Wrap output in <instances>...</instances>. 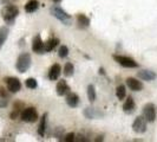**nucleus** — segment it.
Listing matches in <instances>:
<instances>
[{"label":"nucleus","instance_id":"f257e3e1","mask_svg":"<svg viewBox=\"0 0 157 142\" xmlns=\"http://www.w3.org/2000/svg\"><path fill=\"white\" fill-rule=\"evenodd\" d=\"M0 13H1L2 19L5 20V23L12 25L14 23L18 14H19V8H18V6L13 5V4H8V5H5L4 7L1 8Z\"/></svg>","mask_w":157,"mask_h":142},{"label":"nucleus","instance_id":"f03ea898","mask_svg":"<svg viewBox=\"0 0 157 142\" xmlns=\"http://www.w3.org/2000/svg\"><path fill=\"white\" fill-rule=\"evenodd\" d=\"M31 62H32V59H31V55H30V53H27V52L20 53L16 63L17 70L19 71L20 73L26 72V71L30 69V66H31Z\"/></svg>","mask_w":157,"mask_h":142},{"label":"nucleus","instance_id":"7ed1b4c3","mask_svg":"<svg viewBox=\"0 0 157 142\" xmlns=\"http://www.w3.org/2000/svg\"><path fill=\"white\" fill-rule=\"evenodd\" d=\"M51 14L55 18H57L58 20H60L63 24H65V25H70L71 20H72V17L59 6H52L51 7Z\"/></svg>","mask_w":157,"mask_h":142},{"label":"nucleus","instance_id":"20e7f679","mask_svg":"<svg viewBox=\"0 0 157 142\" xmlns=\"http://www.w3.org/2000/svg\"><path fill=\"white\" fill-rule=\"evenodd\" d=\"M20 120L26 123H33L38 120V111L33 107H29V108H24L21 114H20Z\"/></svg>","mask_w":157,"mask_h":142},{"label":"nucleus","instance_id":"39448f33","mask_svg":"<svg viewBox=\"0 0 157 142\" xmlns=\"http://www.w3.org/2000/svg\"><path fill=\"white\" fill-rule=\"evenodd\" d=\"M112 58H113L119 65H122V66H124V68H129V69L138 68V63H137L135 59H132L131 57L122 56V55H113Z\"/></svg>","mask_w":157,"mask_h":142},{"label":"nucleus","instance_id":"423d86ee","mask_svg":"<svg viewBox=\"0 0 157 142\" xmlns=\"http://www.w3.org/2000/svg\"><path fill=\"white\" fill-rule=\"evenodd\" d=\"M143 116L147 122H154L156 120V107L154 103H147L143 108Z\"/></svg>","mask_w":157,"mask_h":142},{"label":"nucleus","instance_id":"0eeeda50","mask_svg":"<svg viewBox=\"0 0 157 142\" xmlns=\"http://www.w3.org/2000/svg\"><path fill=\"white\" fill-rule=\"evenodd\" d=\"M5 83H6L7 90L12 94H16L18 91H20V89H21V83L17 77H6Z\"/></svg>","mask_w":157,"mask_h":142},{"label":"nucleus","instance_id":"6e6552de","mask_svg":"<svg viewBox=\"0 0 157 142\" xmlns=\"http://www.w3.org/2000/svg\"><path fill=\"white\" fill-rule=\"evenodd\" d=\"M132 130L137 134H143L147 130V120L144 116H138L135 118L134 123H132Z\"/></svg>","mask_w":157,"mask_h":142},{"label":"nucleus","instance_id":"1a4fd4ad","mask_svg":"<svg viewBox=\"0 0 157 142\" xmlns=\"http://www.w3.org/2000/svg\"><path fill=\"white\" fill-rule=\"evenodd\" d=\"M32 51H33L34 53H38V55L45 53V50H44V41L41 40L40 34H36V36L33 37V40H32Z\"/></svg>","mask_w":157,"mask_h":142},{"label":"nucleus","instance_id":"9d476101","mask_svg":"<svg viewBox=\"0 0 157 142\" xmlns=\"http://www.w3.org/2000/svg\"><path fill=\"white\" fill-rule=\"evenodd\" d=\"M126 85L129 87L130 90L132 91H141L143 90V83L141 81H138L137 78H134V77H129L126 78Z\"/></svg>","mask_w":157,"mask_h":142},{"label":"nucleus","instance_id":"9b49d317","mask_svg":"<svg viewBox=\"0 0 157 142\" xmlns=\"http://www.w3.org/2000/svg\"><path fill=\"white\" fill-rule=\"evenodd\" d=\"M137 77L142 81H147V82H150V81H154L156 78V73L151 70H141L137 72Z\"/></svg>","mask_w":157,"mask_h":142},{"label":"nucleus","instance_id":"f8f14e48","mask_svg":"<svg viewBox=\"0 0 157 142\" xmlns=\"http://www.w3.org/2000/svg\"><path fill=\"white\" fill-rule=\"evenodd\" d=\"M60 73H62V66L59 64H53L48 71V78L50 81H57L59 78Z\"/></svg>","mask_w":157,"mask_h":142},{"label":"nucleus","instance_id":"ddd939ff","mask_svg":"<svg viewBox=\"0 0 157 142\" xmlns=\"http://www.w3.org/2000/svg\"><path fill=\"white\" fill-rule=\"evenodd\" d=\"M56 90H57V95L58 96H64V95H66L67 93H70V87L67 85V83L64 79H62V81H59L57 83Z\"/></svg>","mask_w":157,"mask_h":142},{"label":"nucleus","instance_id":"4468645a","mask_svg":"<svg viewBox=\"0 0 157 142\" xmlns=\"http://www.w3.org/2000/svg\"><path fill=\"white\" fill-rule=\"evenodd\" d=\"M135 108H136V104H135V101L132 97H128L126 98V101L124 102V104H123V111L125 112V114H132L135 111Z\"/></svg>","mask_w":157,"mask_h":142},{"label":"nucleus","instance_id":"2eb2a0df","mask_svg":"<svg viewBox=\"0 0 157 142\" xmlns=\"http://www.w3.org/2000/svg\"><path fill=\"white\" fill-rule=\"evenodd\" d=\"M66 103L71 108H76L79 104V96L75 93H67L66 94Z\"/></svg>","mask_w":157,"mask_h":142},{"label":"nucleus","instance_id":"dca6fc26","mask_svg":"<svg viewBox=\"0 0 157 142\" xmlns=\"http://www.w3.org/2000/svg\"><path fill=\"white\" fill-rule=\"evenodd\" d=\"M38 7H39L38 0H29L26 2V5H25V11L27 13H33V12H36L38 10Z\"/></svg>","mask_w":157,"mask_h":142},{"label":"nucleus","instance_id":"f3484780","mask_svg":"<svg viewBox=\"0 0 157 142\" xmlns=\"http://www.w3.org/2000/svg\"><path fill=\"white\" fill-rule=\"evenodd\" d=\"M58 44H59V39L58 38H51V39H48L46 43H44V50H45V52L52 51Z\"/></svg>","mask_w":157,"mask_h":142},{"label":"nucleus","instance_id":"a211bd4d","mask_svg":"<svg viewBox=\"0 0 157 142\" xmlns=\"http://www.w3.org/2000/svg\"><path fill=\"white\" fill-rule=\"evenodd\" d=\"M46 122H47V114L45 112V114L43 115L41 120H40L39 127H38V134H39V136H41V137H44L45 132H46Z\"/></svg>","mask_w":157,"mask_h":142},{"label":"nucleus","instance_id":"6ab92c4d","mask_svg":"<svg viewBox=\"0 0 157 142\" xmlns=\"http://www.w3.org/2000/svg\"><path fill=\"white\" fill-rule=\"evenodd\" d=\"M84 115L86 116L87 118H97V117H101V116H103L102 112H99V111H97L96 109H94V108H86L85 110H84Z\"/></svg>","mask_w":157,"mask_h":142},{"label":"nucleus","instance_id":"aec40b11","mask_svg":"<svg viewBox=\"0 0 157 142\" xmlns=\"http://www.w3.org/2000/svg\"><path fill=\"white\" fill-rule=\"evenodd\" d=\"M77 23L82 29H85L90 26V19L85 14H78L77 16Z\"/></svg>","mask_w":157,"mask_h":142},{"label":"nucleus","instance_id":"412c9836","mask_svg":"<svg viewBox=\"0 0 157 142\" xmlns=\"http://www.w3.org/2000/svg\"><path fill=\"white\" fill-rule=\"evenodd\" d=\"M8 33H10V30L6 26H1L0 27V49L5 44V41H6L8 37Z\"/></svg>","mask_w":157,"mask_h":142},{"label":"nucleus","instance_id":"4be33fe9","mask_svg":"<svg viewBox=\"0 0 157 142\" xmlns=\"http://www.w3.org/2000/svg\"><path fill=\"white\" fill-rule=\"evenodd\" d=\"M116 96H117V98L119 101H122V100H124L126 96V90H125V87L124 85H118L116 88Z\"/></svg>","mask_w":157,"mask_h":142},{"label":"nucleus","instance_id":"5701e85b","mask_svg":"<svg viewBox=\"0 0 157 142\" xmlns=\"http://www.w3.org/2000/svg\"><path fill=\"white\" fill-rule=\"evenodd\" d=\"M87 98L90 102H94V100H96V89L92 84H90L87 87Z\"/></svg>","mask_w":157,"mask_h":142},{"label":"nucleus","instance_id":"b1692460","mask_svg":"<svg viewBox=\"0 0 157 142\" xmlns=\"http://www.w3.org/2000/svg\"><path fill=\"white\" fill-rule=\"evenodd\" d=\"M73 72H75V68H73L72 63L65 64V66H64V75H65L66 77H71V76L73 75Z\"/></svg>","mask_w":157,"mask_h":142},{"label":"nucleus","instance_id":"393cba45","mask_svg":"<svg viewBox=\"0 0 157 142\" xmlns=\"http://www.w3.org/2000/svg\"><path fill=\"white\" fill-rule=\"evenodd\" d=\"M25 85L29 88V89H36V88L38 87V83H37V81L34 78L30 77V78H27L25 81Z\"/></svg>","mask_w":157,"mask_h":142},{"label":"nucleus","instance_id":"a878e982","mask_svg":"<svg viewBox=\"0 0 157 142\" xmlns=\"http://www.w3.org/2000/svg\"><path fill=\"white\" fill-rule=\"evenodd\" d=\"M69 55V47L66 46V45H63V46L59 47V51H58V56L60 57V58H66Z\"/></svg>","mask_w":157,"mask_h":142},{"label":"nucleus","instance_id":"bb28decb","mask_svg":"<svg viewBox=\"0 0 157 142\" xmlns=\"http://www.w3.org/2000/svg\"><path fill=\"white\" fill-rule=\"evenodd\" d=\"M76 135H75V133H69V134H66V136L64 137V141L65 142H72V141H75L76 139Z\"/></svg>","mask_w":157,"mask_h":142},{"label":"nucleus","instance_id":"cd10ccee","mask_svg":"<svg viewBox=\"0 0 157 142\" xmlns=\"http://www.w3.org/2000/svg\"><path fill=\"white\" fill-rule=\"evenodd\" d=\"M20 114H21V111L13 109V111H12V112L10 114V117H11V120H16V118L20 117Z\"/></svg>","mask_w":157,"mask_h":142},{"label":"nucleus","instance_id":"c85d7f7f","mask_svg":"<svg viewBox=\"0 0 157 142\" xmlns=\"http://www.w3.org/2000/svg\"><path fill=\"white\" fill-rule=\"evenodd\" d=\"M25 108L24 107V103L23 102H19V101H17L14 103V105H13V109H16V110H19V111H23V109Z\"/></svg>","mask_w":157,"mask_h":142},{"label":"nucleus","instance_id":"c756f323","mask_svg":"<svg viewBox=\"0 0 157 142\" xmlns=\"http://www.w3.org/2000/svg\"><path fill=\"white\" fill-rule=\"evenodd\" d=\"M8 93L4 89V88H0V97H2V98H8Z\"/></svg>","mask_w":157,"mask_h":142},{"label":"nucleus","instance_id":"7c9ffc66","mask_svg":"<svg viewBox=\"0 0 157 142\" xmlns=\"http://www.w3.org/2000/svg\"><path fill=\"white\" fill-rule=\"evenodd\" d=\"M17 0H0V4L2 5H8V4H14Z\"/></svg>","mask_w":157,"mask_h":142},{"label":"nucleus","instance_id":"2f4dec72","mask_svg":"<svg viewBox=\"0 0 157 142\" xmlns=\"http://www.w3.org/2000/svg\"><path fill=\"white\" fill-rule=\"evenodd\" d=\"M6 105H7V98H1L0 100V108L6 107Z\"/></svg>","mask_w":157,"mask_h":142},{"label":"nucleus","instance_id":"473e14b6","mask_svg":"<svg viewBox=\"0 0 157 142\" xmlns=\"http://www.w3.org/2000/svg\"><path fill=\"white\" fill-rule=\"evenodd\" d=\"M99 75H105V70L103 68H99Z\"/></svg>","mask_w":157,"mask_h":142},{"label":"nucleus","instance_id":"72a5a7b5","mask_svg":"<svg viewBox=\"0 0 157 142\" xmlns=\"http://www.w3.org/2000/svg\"><path fill=\"white\" fill-rule=\"evenodd\" d=\"M96 141H103V136H98V139H96Z\"/></svg>","mask_w":157,"mask_h":142},{"label":"nucleus","instance_id":"f704fd0d","mask_svg":"<svg viewBox=\"0 0 157 142\" xmlns=\"http://www.w3.org/2000/svg\"><path fill=\"white\" fill-rule=\"evenodd\" d=\"M53 2H56V4H59V2H62V0H52Z\"/></svg>","mask_w":157,"mask_h":142}]
</instances>
